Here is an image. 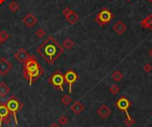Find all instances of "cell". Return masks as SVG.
Returning a JSON list of instances; mask_svg holds the SVG:
<instances>
[{"mask_svg":"<svg viewBox=\"0 0 152 127\" xmlns=\"http://www.w3.org/2000/svg\"><path fill=\"white\" fill-rule=\"evenodd\" d=\"M36 35L37 36V37H39V38H42V37H44L45 36V31L44 30L43 28H39L36 31Z\"/></svg>","mask_w":152,"mask_h":127,"instance_id":"obj_24","label":"cell"},{"mask_svg":"<svg viewBox=\"0 0 152 127\" xmlns=\"http://www.w3.org/2000/svg\"><path fill=\"white\" fill-rule=\"evenodd\" d=\"M13 65L12 63L9 61L8 60H6L5 58H1L0 59V75L1 76H5L9 73L12 70Z\"/></svg>","mask_w":152,"mask_h":127,"instance_id":"obj_9","label":"cell"},{"mask_svg":"<svg viewBox=\"0 0 152 127\" xmlns=\"http://www.w3.org/2000/svg\"><path fill=\"white\" fill-rule=\"evenodd\" d=\"M48 82L50 84H52L55 88V89L60 90V91H64V88H63V84L65 83L64 75L60 70H56L49 77Z\"/></svg>","mask_w":152,"mask_h":127,"instance_id":"obj_5","label":"cell"},{"mask_svg":"<svg viewBox=\"0 0 152 127\" xmlns=\"http://www.w3.org/2000/svg\"><path fill=\"white\" fill-rule=\"evenodd\" d=\"M78 75L76 73L74 70H70L64 74V80L69 84V93H72V85L78 80Z\"/></svg>","mask_w":152,"mask_h":127,"instance_id":"obj_8","label":"cell"},{"mask_svg":"<svg viewBox=\"0 0 152 127\" xmlns=\"http://www.w3.org/2000/svg\"><path fill=\"white\" fill-rule=\"evenodd\" d=\"M71 101H72V99L70 98V96L68 95V94L64 95V96L61 98V102H62L65 106H68Z\"/></svg>","mask_w":152,"mask_h":127,"instance_id":"obj_22","label":"cell"},{"mask_svg":"<svg viewBox=\"0 0 152 127\" xmlns=\"http://www.w3.org/2000/svg\"><path fill=\"white\" fill-rule=\"evenodd\" d=\"M111 77L112 79L115 81V82H119L122 80L123 78V74L119 71V70H116L115 72H113L112 75H111Z\"/></svg>","mask_w":152,"mask_h":127,"instance_id":"obj_18","label":"cell"},{"mask_svg":"<svg viewBox=\"0 0 152 127\" xmlns=\"http://www.w3.org/2000/svg\"><path fill=\"white\" fill-rule=\"evenodd\" d=\"M151 115H152V111H151Z\"/></svg>","mask_w":152,"mask_h":127,"instance_id":"obj_34","label":"cell"},{"mask_svg":"<svg viewBox=\"0 0 152 127\" xmlns=\"http://www.w3.org/2000/svg\"><path fill=\"white\" fill-rule=\"evenodd\" d=\"M30 56L31 55L23 48L19 49V50L14 53V58L21 63H25L28 60V59H30Z\"/></svg>","mask_w":152,"mask_h":127,"instance_id":"obj_10","label":"cell"},{"mask_svg":"<svg viewBox=\"0 0 152 127\" xmlns=\"http://www.w3.org/2000/svg\"><path fill=\"white\" fill-rule=\"evenodd\" d=\"M8 7H9V9H10L13 13L17 12L18 10L20 9V5H19V4H18L17 2H15V1H14V2H12V3L9 4Z\"/></svg>","mask_w":152,"mask_h":127,"instance_id":"obj_20","label":"cell"},{"mask_svg":"<svg viewBox=\"0 0 152 127\" xmlns=\"http://www.w3.org/2000/svg\"><path fill=\"white\" fill-rule=\"evenodd\" d=\"M3 43H4V40L1 38V36H0V45H2Z\"/></svg>","mask_w":152,"mask_h":127,"instance_id":"obj_30","label":"cell"},{"mask_svg":"<svg viewBox=\"0 0 152 127\" xmlns=\"http://www.w3.org/2000/svg\"><path fill=\"white\" fill-rule=\"evenodd\" d=\"M66 20H67V22H69V23H70L71 25L76 24L79 20V16L78 14H76L75 12H72L70 15H68L67 17H65Z\"/></svg>","mask_w":152,"mask_h":127,"instance_id":"obj_17","label":"cell"},{"mask_svg":"<svg viewBox=\"0 0 152 127\" xmlns=\"http://www.w3.org/2000/svg\"><path fill=\"white\" fill-rule=\"evenodd\" d=\"M113 29H114V31H115L117 34L122 35V34L125 33L126 29V26L122 21H118L115 25L113 26Z\"/></svg>","mask_w":152,"mask_h":127,"instance_id":"obj_14","label":"cell"},{"mask_svg":"<svg viewBox=\"0 0 152 127\" xmlns=\"http://www.w3.org/2000/svg\"><path fill=\"white\" fill-rule=\"evenodd\" d=\"M113 17L114 16H113L112 13L107 8H105V9H102L101 11L97 14V16L95 18V22L100 26H103V25H106L109 22H110Z\"/></svg>","mask_w":152,"mask_h":127,"instance_id":"obj_6","label":"cell"},{"mask_svg":"<svg viewBox=\"0 0 152 127\" xmlns=\"http://www.w3.org/2000/svg\"><path fill=\"white\" fill-rule=\"evenodd\" d=\"M72 12H73V11H72L71 9H70L69 7H66V8L63 10V11H62V14H63V15H64L65 17H67V16L70 15Z\"/></svg>","mask_w":152,"mask_h":127,"instance_id":"obj_27","label":"cell"},{"mask_svg":"<svg viewBox=\"0 0 152 127\" xmlns=\"http://www.w3.org/2000/svg\"><path fill=\"white\" fill-rule=\"evenodd\" d=\"M147 1H148V2H149V3H151V2H152V0H147Z\"/></svg>","mask_w":152,"mask_h":127,"instance_id":"obj_32","label":"cell"},{"mask_svg":"<svg viewBox=\"0 0 152 127\" xmlns=\"http://www.w3.org/2000/svg\"><path fill=\"white\" fill-rule=\"evenodd\" d=\"M126 1H128V2H129V1H131V0H126Z\"/></svg>","mask_w":152,"mask_h":127,"instance_id":"obj_33","label":"cell"},{"mask_svg":"<svg viewBox=\"0 0 152 127\" xmlns=\"http://www.w3.org/2000/svg\"><path fill=\"white\" fill-rule=\"evenodd\" d=\"M140 26L143 28L152 29V14H149L143 20V21L141 22Z\"/></svg>","mask_w":152,"mask_h":127,"instance_id":"obj_15","label":"cell"},{"mask_svg":"<svg viewBox=\"0 0 152 127\" xmlns=\"http://www.w3.org/2000/svg\"><path fill=\"white\" fill-rule=\"evenodd\" d=\"M58 122H59L60 124H61V125H65V124H68L69 119H68V117L66 116L62 115V116H61L59 117Z\"/></svg>","mask_w":152,"mask_h":127,"instance_id":"obj_23","label":"cell"},{"mask_svg":"<svg viewBox=\"0 0 152 127\" xmlns=\"http://www.w3.org/2000/svg\"><path fill=\"white\" fill-rule=\"evenodd\" d=\"M0 36H1V38L4 40V42L5 41H6L7 39H8V37H9V35H8V33L6 32V31H5V30H2L1 32H0Z\"/></svg>","mask_w":152,"mask_h":127,"instance_id":"obj_25","label":"cell"},{"mask_svg":"<svg viewBox=\"0 0 152 127\" xmlns=\"http://www.w3.org/2000/svg\"><path fill=\"white\" fill-rule=\"evenodd\" d=\"M6 106L8 107L9 111L13 115V116L14 117V121L15 124H18V118H17V114L21 109H22L23 107V104L19 101L16 97L14 96H11L9 99L7 100V101L5 102Z\"/></svg>","mask_w":152,"mask_h":127,"instance_id":"obj_4","label":"cell"},{"mask_svg":"<svg viewBox=\"0 0 152 127\" xmlns=\"http://www.w3.org/2000/svg\"><path fill=\"white\" fill-rule=\"evenodd\" d=\"M10 111L6 106V103H0V127H2L3 124H9L11 121L10 119Z\"/></svg>","mask_w":152,"mask_h":127,"instance_id":"obj_7","label":"cell"},{"mask_svg":"<svg viewBox=\"0 0 152 127\" xmlns=\"http://www.w3.org/2000/svg\"><path fill=\"white\" fill-rule=\"evenodd\" d=\"M131 106H132V103L130 102V101L128 99H126V97H121L116 101L117 109H118L120 111L125 112L126 115V117L125 119V124L126 126H132V124H135V120L130 116V114L128 112V109H130Z\"/></svg>","mask_w":152,"mask_h":127,"instance_id":"obj_3","label":"cell"},{"mask_svg":"<svg viewBox=\"0 0 152 127\" xmlns=\"http://www.w3.org/2000/svg\"><path fill=\"white\" fill-rule=\"evenodd\" d=\"M22 21H23V23L27 27L31 28L37 22V18L36 16H34L32 14H28L25 15V17L23 18Z\"/></svg>","mask_w":152,"mask_h":127,"instance_id":"obj_12","label":"cell"},{"mask_svg":"<svg viewBox=\"0 0 152 127\" xmlns=\"http://www.w3.org/2000/svg\"><path fill=\"white\" fill-rule=\"evenodd\" d=\"M143 70L146 73H150L152 71V66H151V64H149V63L145 64L144 67H143Z\"/></svg>","mask_w":152,"mask_h":127,"instance_id":"obj_26","label":"cell"},{"mask_svg":"<svg viewBox=\"0 0 152 127\" xmlns=\"http://www.w3.org/2000/svg\"><path fill=\"white\" fill-rule=\"evenodd\" d=\"M84 109V106L83 103H81L80 101H75L73 103V105L70 107V110L75 114V115H79L81 114Z\"/></svg>","mask_w":152,"mask_h":127,"instance_id":"obj_13","label":"cell"},{"mask_svg":"<svg viewBox=\"0 0 152 127\" xmlns=\"http://www.w3.org/2000/svg\"><path fill=\"white\" fill-rule=\"evenodd\" d=\"M36 52L46 62L51 64L64 53V48L53 36H48L37 47Z\"/></svg>","mask_w":152,"mask_h":127,"instance_id":"obj_1","label":"cell"},{"mask_svg":"<svg viewBox=\"0 0 152 127\" xmlns=\"http://www.w3.org/2000/svg\"><path fill=\"white\" fill-rule=\"evenodd\" d=\"M9 93H10V87H9L5 82L0 83V97L5 98Z\"/></svg>","mask_w":152,"mask_h":127,"instance_id":"obj_16","label":"cell"},{"mask_svg":"<svg viewBox=\"0 0 152 127\" xmlns=\"http://www.w3.org/2000/svg\"><path fill=\"white\" fill-rule=\"evenodd\" d=\"M74 45H75L74 41L71 40V39H70V38L65 39V40L63 41V47L67 49V50H70V49H71L74 46Z\"/></svg>","mask_w":152,"mask_h":127,"instance_id":"obj_19","label":"cell"},{"mask_svg":"<svg viewBox=\"0 0 152 127\" xmlns=\"http://www.w3.org/2000/svg\"><path fill=\"white\" fill-rule=\"evenodd\" d=\"M43 73V68L34 55H31L30 59L23 63V76L25 79L30 83V85H31L36 79H39Z\"/></svg>","mask_w":152,"mask_h":127,"instance_id":"obj_2","label":"cell"},{"mask_svg":"<svg viewBox=\"0 0 152 127\" xmlns=\"http://www.w3.org/2000/svg\"><path fill=\"white\" fill-rule=\"evenodd\" d=\"M149 55L152 58V48L150 49V50H149Z\"/></svg>","mask_w":152,"mask_h":127,"instance_id":"obj_29","label":"cell"},{"mask_svg":"<svg viewBox=\"0 0 152 127\" xmlns=\"http://www.w3.org/2000/svg\"><path fill=\"white\" fill-rule=\"evenodd\" d=\"M109 93H110L111 94H113V95L118 94V93H119V91H120L119 87H118L117 84H112V85L109 87Z\"/></svg>","mask_w":152,"mask_h":127,"instance_id":"obj_21","label":"cell"},{"mask_svg":"<svg viewBox=\"0 0 152 127\" xmlns=\"http://www.w3.org/2000/svg\"><path fill=\"white\" fill-rule=\"evenodd\" d=\"M97 114L102 119H106L110 116L111 114V109L107 106V105H102L97 109Z\"/></svg>","mask_w":152,"mask_h":127,"instance_id":"obj_11","label":"cell"},{"mask_svg":"<svg viewBox=\"0 0 152 127\" xmlns=\"http://www.w3.org/2000/svg\"><path fill=\"white\" fill-rule=\"evenodd\" d=\"M5 2V0H0V5H2Z\"/></svg>","mask_w":152,"mask_h":127,"instance_id":"obj_31","label":"cell"},{"mask_svg":"<svg viewBox=\"0 0 152 127\" xmlns=\"http://www.w3.org/2000/svg\"><path fill=\"white\" fill-rule=\"evenodd\" d=\"M49 127H61L58 124H56V123H53Z\"/></svg>","mask_w":152,"mask_h":127,"instance_id":"obj_28","label":"cell"}]
</instances>
